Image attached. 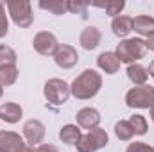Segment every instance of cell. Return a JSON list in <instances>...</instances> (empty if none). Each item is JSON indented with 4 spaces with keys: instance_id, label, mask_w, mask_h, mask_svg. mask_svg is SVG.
Masks as SVG:
<instances>
[{
    "instance_id": "1",
    "label": "cell",
    "mask_w": 154,
    "mask_h": 152,
    "mask_svg": "<svg viewBox=\"0 0 154 152\" xmlns=\"http://www.w3.org/2000/svg\"><path fill=\"white\" fill-rule=\"evenodd\" d=\"M100 88H102V75L99 72L91 70V68H86L70 84L72 95L79 100H88V99L95 97L100 91Z\"/></svg>"
},
{
    "instance_id": "2",
    "label": "cell",
    "mask_w": 154,
    "mask_h": 152,
    "mask_svg": "<svg viewBox=\"0 0 154 152\" xmlns=\"http://www.w3.org/2000/svg\"><path fill=\"white\" fill-rule=\"evenodd\" d=\"M147 48H145V41L140 38H127L122 39L118 45H116L115 56L118 57L120 63H125L127 66L140 61L143 56H145Z\"/></svg>"
},
{
    "instance_id": "3",
    "label": "cell",
    "mask_w": 154,
    "mask_h": 152,
    "mask_svg": "<svg viewBox=\"0 0 154 152\" xmlns=\"http://www.w3.org/2000/svg\"><path fill=\"white\" fill-rule=\"evenodd\" d=\"M5 7H7V13H9L11 20L20 29H27V27L32 25L34 14H32L31 2H27V0H9L5 4Z\"/></svg>"
},
{
    "instance_id": "4",
    "label": "cell",
    "mask_w": 154,
    "mask_h": 152,
    "mask_svg": "<svg viewBox=\"0 0 154 152\" xmlns=\"http://www.w3.org/2000/svg\"><path fill=\"white\" fill-rule=\"evenodd\" d=\"M70 93H72L70 86L63 79H57V77L48 79L43 86V95L48 100V104H52V106H63L68 100Z\"/></svg>"
},
{
    "instance_id": "5",
    "label": "cell",
    "mask_w": 154,
    "mask_h": 152,
    "mask_svg": "<svg viewBox=\"0 0 154 152\" xmlns=\"http://www.w3.org/2000/svg\"><path fill=\"white\" fill-rule=\"evenodd\" d=\"M125 104L134 109H149L154 106V88L152 86H134L125 93Z\"/></svg>"
},
{
    "instance_id": "6",
    "label": "cell",
    "mask_w": 154,
    "mask_h": 152,
    "mask_svg": "<svg viewBox=\"0 0 154 152\" xmlns=\"http://www.w3.org/2000/svg\"><path fill=\"white\" fill-rule=\"evenodd\" d=\"M109 143V136L104 129L95 127L91 131H88V134L81 136V140L77 141V152H95L99 149H104Z\"/></svg>"
},
{
    "instance_id": "7",
    "label": "cell",
    "mask_w": 154,
    "mask_h": 152,
    "mask_svg": "<svg viewBox=\"0 0 154 152\" xmlns=\"http://www.w3.org/2000/svg\"><path fill=\"white\" fill-rule=\"evenodd\" d=\"M32 47H34V50L38 54H41V56H54L56 50H57V47H59V43H57V38L52 32L41 31V32H38L34 36Z\"/></svg>"
},
{
    "instance_id": "8",
    "label": "cell",
    "mask_w": 154,
    "mask_h": 152,
    "mask_svg": "<svg viewBox=\"0 0 154 152\" xmlns=\"http://www.w3.org/2000/svg\"><path fill=\"white\" fill-rule=\"evenodd\" d=\"M54 61L59 68L63 70H70L79 63V54L72 45H59L56 54H54Z\"/></svg>"
},
{
    "instance_id": "9",
    "label": "cell",
    "mask_w": 154,
    "mask_h": 152,
    "mask_svg": "<svg viewBox=\"0 0 154 152\" xmlns=\"http://www.w3.org/2000/svg\"><path fill=\"white\" fill-rule=\"evenodd\" d=\"M23 138L13 131H0V152H23Z\"/></svg>"
},
{
    "instance_id": "10",
    "label": "cell",
    "mask_w": 154,
    "mask_h": 152,
    "mask_svg": "<svg viewBox=\"0 0 154 152\" xmlns=\"http://www.w3.org/2000/svg\"><path fill=\"white\" fill-rule=\"evenodd\" d=\"M23 136H25V140H27V143L29 145H38L43 141V138H45V125L39 122V120H27L25 123H23Z\"/></svg>"
},
{
    "instance_id": "11",
    "label": "cell",
    "mask_w": 154,
    "mask_h": 152,
    "mask_svg": "<svg viewBox=\"0 0 154 152\" xmlns=\"http://www.w3.org/2000/svg\"><path fill=\"white\" fill-rule=\"evenodd\" d=\"M75 120H77L79 127L91 131V129L99 127V123H100V113L95 108H82V109L77 111Z\"/></svg>"
},
{
    "instance_id": "12",
    "label": "cell",
    "mask_w": 154,
    "mask_h": 152,
    "mask_svg": "<svg viewBox=\"0 0 154 152\" xmlns=\"http://www.w3.org/2000/svg\"><path fill=\"white\" fill-rule=\"evenodd\" d=\"M100 39H102V34L97 27L90 25V27H84L81 36H79V43L84 50H95L99 45H100Z\"/></svg>"
},
{
    "instance_id": "13",
    "label": "cell",
    "mask_w": 154,
    "mask_h": 152,
    "mask_svg": "<svg viewBox=\"0 0 154 152\" xmlns=\"http://www.w3.org/2000/svg\"><path fill=\"white\" fill-rule=\"evenodd\" d=\"M97 66L106 72L108 75H113L120 70V61L115 56V52H102L99 57H97Z\"/></svg>"
},
{
    "instance_id": "14",
    "label": "cell",
    "mask_w": 154,
    "mask_h": 152,
    "mask_svg": "<svg viewBox=\"0 0 154 152\" xmlns=\"http://www.w3.org/2000/svg\"><path fill=\"white\" fill-rule=\"evenodd\" d=\"M22 116H23L22 106H18L14 102H5L0 106V120H4L5 123H16V122H20Z\"/></svg>"
},
{
    "instance_id": "15",
    "label": "cell",
    "mask_w": 154,
    "mask_h": 152,
    "mask_svg": "<svg viewBox=\"0 0 154 152\" xmlns=\"http://www.w3.org/2000/svg\"><path fill=\"white\" fill-rule=\"evenodd\" d=\"M133 31L138 32L140 36H151L154 34V18L152 16H145V14H140V16H134L133 18Z\"/></svg>"
},
{
    "instance_id": "16",
    "label": "cell",
    "mask_w": 154,
    "mask_h": 152,
    "mask_svg": "<svg viewBox=\"0 0 154 152\" xmlns=\"http://www.w3.org/2000/svg\"><path fill=\"white\" fill-rule=\"evenodd\" d=\"M81 129L79 125H74V123H66L59 129V140L66 145H77V141L81 140Z\"/></svg>"
},
{
    "instance_id": "17",
    "label": "cell",
    "mask_w": 154,
    "mask_h": 152,
    "mask_svg": "<svg viewBox=\"0 0 154 152\" xmlns=\"http://www.w3.org/2000/svg\"><path fill=\"white\" fill-rule=\"evenodd\" d=\"M111 29H113L115 36L125 38L133 31V18H129V16H116L111 22Z\"/></svg>"
},
{
    "instance_id": "18",
    "label": "cell",
    "mask_w": 154,
    "mask_h": 152,
    "mask_svg": "<svg viewBox=\"0 0 154 152\" xmlns=\"http://www.w3.org/2000/svg\"><path fill=\"white\" fill-rule=\"evenodd\" d=\"M127 77H129V81L133 82V84H136V86H143L145 82H147V68L145 66H142V65H138V63H133V65H129L127 66Z\"/></svg>"
},
{
    "instance_id": "19",
    "label": "cell",
    "mask_w": 154,
    "mask_h": 152,
    "mask_svg": "<svg viewBox=\"0 0 154 152\" xmlns=\"http://www.w3.org/2000/svg\"><path fill=\"white\" fill-rule=\"evenodd\" d=\"M41 9H45V11H50L52 14H65L66 11H68V4L65 2V0H48V2H39L38 4Z\"/></svg>"
},
{
    "instance_id": "20",
    "label": "cell",
    "mask_w": 154,
    "mask_h": 152,
    "mask_svg": "<svg viewBox=\"0 0 154 152\" xmlns=\"http://www.w3.org/2000/svg\"><path fill=\"white\" fill-rule=\"evenodd\" d=\"M115 134L120 141H129L134 136V131H133V127L127 120H120V122L115 123Z\"/></svg>"
},
{
    "instance_id": "21",
    "label": "cell",
    "mask_w": 154,
    "mask_h": 152,
    "mask_svg": "<svg viewBox=\"0 0 154 152\" xmlns=\"http://www.w3.org/2000/svg\"><path fill=\"white\" fill-rule=\"evenodd\" d=\"M4 66H16V52L7 45H0V68Z\"/></svg>"
},
{
    "instance_id": "22",
    "label": "cell",
    "mask_w": 154,
    "mask_h": 152,
    "mask_svg": "<svg viewBox=\"0 0 154 152\" xmlns=\"http://www.w3.org/2000/svg\"><path fill=\"white\" fill-rule=\"evenodd\" d=\"M18 79V68L16 66H4L0 68V84L2 86H13Z\"/></svg>"
},
{
    "instance_id": "23",
    "label": "cell",
    "mask_w": 154,
    "mask_h": 152,
    "mask_svg": "<svg viewBox=\"0 0 154 152\" xmlns=\"http://www.w3.org/2000/svg\"><path fill=\"white\" fill-rule=\"evenodd\" d=\"M127 122L131 123V127H133L134 134H140V136L147 134V129H149V127H147V120H145L142 114H133Z\"/></svg>"
},
{
    "instance_id": "24",
    "label": "cell",
    "mask_w": 154,
    "mask_h": 152,
    "mask_svg": "<svg viewBox=\"0 0 154 152\" xmlns=\"http://www.w3.org/2000/svg\"><path fill=\"white\" fill-rule=\"evenodd\" d=\"M104 9H106V13L109 14V16H120V13L124 11V7H125V2L124 0H109V2H106L104 5H102Z\"/></svg>"
},
{
    "instance_id": "25",
    "label": "cell",
    "mask_w": 154,
    "mask_h": 152,
    "mask_svg": "<svg viewBox=\"0 0 154 152\" xmlns=\"http://www.w3.org/2000/svg\"><path fill=\"white\" fill-rule=\"evenodd\" d=\"M9 32V20L5 14V5L0 2V38H4Z\"/></svg>"
},
{
    "instance_id": "26",
    "label": "cell",
    "mask_w": 154,
    "mask_h": 152,
    "mask_svg": "<svg viewBox=\"0 0 154 152\" xmlns=\"http://www.w3.org/2000/svg\"><path fill=\"white\" fill-rule=\"evenodd\" d=\"M125 152H154V147H151L145 141H134V143L127 145Z\"/></svg>"
},
{
    "instance_id": "27",
    "label": "cell",
    "mask_w": 154,
    "mask_h": 152,
    "mask_svg": "<svg viewBox=\"0 0 154 152\" xmlns=\"http://www.w3.org/2000/svg\"><path fill=\"white\" fill-rule=\"evenodd\" d=\"M66 4L70 13H86V9L90 7L88 2H66Z\"/></svg>"
},
{
    "instance_id": "28",
    "label": "cell",
    "mask_w": 154,
    "mask_h": 152,
    "mask_svg": "<svg viewBox=\"0 0 154 152\" xmlns=\"http://www.w3.org/2000/svg\"><path fill=\"white\" fill-rule=\"evenodd\" d=\"M36 152H59V149L56 147V145H39L38 149H36Z\"/></svg>"
},
{
    "instance_id": "29",
    "label": "cell",
    "mask_w": 154,
    "mask_h": 152,
    "mask_svg": "<svg viewBox=\"0 0 154 152\" xmlns=\"http://www.w3.org/2000/svg\"><path fill=\"white\" fill-rule=\"evenodd\" d=\"M145 48H147V50H152V52H154V34H151L149 38L145 39Z\"/></svg>"
},
{
    "instance_id": "30",
    "label": "cell",
    "mask_w": 154,
    "mask_h": 152,
    "mask_svg": "<svg viewBox=\"0 0 154 152\" xmlns=\"http://www.w3.org/2000/svg\"><path fill=\"white\" fill-rule=\"evenodd\" d=\"M147 74H149V75L154 79V59L151 61V65H149V68H147Z\"/></svg>"
},
{
    "instance_id": "31",
    "label": "cell",
    "mask_w": 154,
    "mask_h": 152,
    "mask_svg": "<svg viewBox=\"0 0 154 152\" xmlns=\"http://www.w3.org/2000/svg\"><path fill=\"white\" fill-rule=\"evenodd\" d=\"M23 152H36V149H34L32 145H29V147L25 145V149H23Z\"/></svg>"
},
{
    "instance_id": "32",
    "label": "cell",
    "mask_w": 154,
    "mask_h": 152,
    "mask_svg": "<svg viewBox=\"0 0 154 152\" xmlns=\"http://www.w3.org/2000/svg\"><path fill=\"white\" fill-rule=\"evenodd\" d=\"M151 118H152V122H154V106L151 108Z\"/></svg>"
},
{
    "instance_id": "33",
    "label": "cell",
    "mask_w": 154,
    "mask_h": 152,
    "mask_svg": "<svg viewBox=\"0 0 154 152\" xmlns=\"http://www.w3.org/2000/svg\"><path fill=\"white\" fill-rule=\"evenodd\" d=\"M2 95H4V86L0 84V97H2Z\"/></svg>"
}]
</instances>
